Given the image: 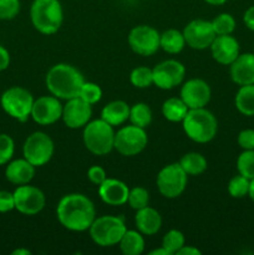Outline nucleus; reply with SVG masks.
I'll return each mask as SVG.
<instances>
[{"label":"nucleus","instance_id":"23","mask_svg":"<svg viewBox=\"0 0 254 255\" xmlns=\"http://www.w3.org/2000/svg\"><path fill=\"white\" fill-rule=\"evenodd\" d=\"M129 105L122 100H115L109 102L101 110V119L111 126H122L129 117Z\"/></svg>","mask_w":254,"mask_h":255},{"label":"nucleus","instance_id":"8","mask_svg":"<svg viewBox=\"0 0 254 255\" xmlns=\"http://www.w3.org/2000/svg\"><path fill=\"white\" fill-rule=\"evenodd\" d=\"M54 152V141L49 134L41 131L32 132L22 146V156L35 167H42L49 163Z\"/></svg>","mask_w":254,"mask_h":255},{"label":"nucleus","instance_id":"35","mask_svg":"<svg viewBox=\"0 0 254 255\" xmlns=\"http://www.w3.org/2000/svg\"><path fill=\"white\" fill-rule=\"evenodd\" d=\"M127 203L134 211H138V209L144 208V207L148 206L149 203V193L146 188L143 187H133V188L129 189L128 199H127Z\"/></svg>","mask_w":254,"mask_h":255},{"label":"nucleus","instance_id":"26","mask_svg":"<svg viewBox=\"0 0 254 255\" xmlns=\"http://www.w3.org/2000/svg\"><path fill=\"white\" fill-rule=\"evenodd\" d=\"M178 163L188 176H201L208 167L206 157L198 152H188L183 154Z\"/></svg>","mask_w":254,"mask_h":255},{"label":"nucleus","instance_id":"46","mask_svg":"<svg viewBox=\"0 0 254 255\" xmlns=\"http://www.w3.org/2000/svg\"><path fill=\"white\" fill-rule=\"evenodd\" d=\"M31 252L29 249H25V248H19V249H15V251L11 252V255H30Z\"/></svg>","mask_w":254,"mask_h":255},{"label":"nucleus","instance_id":"4","mask_svg":"<svg viewBox=\"0 0 254 255\" xmlns=\"http://www.w3.org/2000/svg\"><path fill=\"white\" fill-rule=\"evenodd\" d=\"M30 20L41 34H56L64 22V9L60 0H34L30 7Z\"/></svg>","mask_w":254,"mask_h":255},{"label":"nucleus","instance_id":"21","mask_svg":"<svg viewBox=\"0 0 254 255\" xmlns=\"http://www.w3.org/2000/svg\"><path fill=\"white\" fill-rule=\"evenodd\" d=\"M134 224L139 233L143 236H154L162 227V217L157 209L147 206L136 211Z\"/></svg>","mask_w":254,"mask_h":255},{"label":"nucleus","instance_id":"29","mask_svg":"<svg viewBox=\"0 0 254 255\" xmlns=\"http://www.w3.org/2000/svg\"><path fill=\"white\" fill-rule=\"evenodd\" d=\"M152 110L144 102H137L129 107L128 121L131 125L146 129L152 122Z\"/></svg>","mask_w":254,"mask_h":255},{"label":"nucleus","instance_id":"38","mask_svg":"<svg viewBox=\"0 0 254 255\" xmlns=\"http://www.w3.org/2000/svg\"><path fill=\"white\" fill-rule=\"evenodd\" d=\"M20 0H0V20H11L20 12Z\"/></svg>","mask_w":254,"mask_h":255},{"label":"nucleus","instance_id":"49","mask_svg":"<svg viewBox=\"0 0 254 255\" xmlns=\"http://www.w3.org/2000/svg\"><path fill=\"white\" fill-rule=\"evenodd\" d=\"M253 54H254V52H253Z\"/></svg>","mask_w":254,"mask_h":255},{"label":"nucleus","instance_id":"37","mask_svg":"<svg viewBox=\"0 0 254 255\" xmlns=\"http://www.w3.org/2000/svg\"><path fill=\"white\" fill-rule=\"evenodd\" d=\"M15 152V143L11 136L6 133H0V166L7 164L11 161Z\"/></svg>","mask_w":254,"mask_h":255},{"label":"nucleus","instance_id":"9","mask_svg":"<svg viewBox=\"0 0 254 255\" xmlns=\"http://www.w3.org/2000/svg\"><path fill=\"white\" fill-rule=\"evenodd\" d=\"M188 174L183 171L179 163L164 166L158 172L156 178L157 189L167 199L178 198L187 188Z\"/></svg>","mask_w":254,"mask_h":255},{"label":"nucleus","instance_id":"13","mask_svg":"<svg viewBox=\"0 0 254 255\" xmlns=\"http://www.w3.org/2000/svg\"><path fill=\"white\" fill-rule=\"evenodd\" d=\"M153 85L161 90H172L179 86L186 76V67L182 62L169 59L159 62L152 69Z\"/></svg>","mask_w":254,"mask_h":255},{"label":"nucleus","instance_id":"1","mask_svg":"<svg viewBox=\"0 0 254 255\" xmlns=\"http://www.w3.org/2000/svg\"><path fill=\"white\" fill-rule=\"evenodd\" d=\"M56 217L59 223L67 231L85 232L89 231L96 218V208L85 194H65L57 203Z\"/></svg>","mask_w":254,"mask_h":255},{"label":"nucleus","instance_id":"47","mask_svg":"<svg viewBox=\"0 0 254 255\" xmlns=\"http://www.w3.org/2000/svg\"><path fill=\"white\" fill-rule=\"evenodd\" d=\"M204 1L209 5H213V6H219V5L226 4L228 0H204Z\"/></svg>","mask_w":254,"mask_h":255},{"label":"nucleus","instance_id":"6","mask_svg":"<svg viewBox=\"0 0 254 255\" xmlns=\"http://www.w3.org/2000/svg\"><path fill=\"white\" fill-rule=\"evenodd\" d=\"M126 231L127 227L124 218L117 216L96 217L89 228L92 242L102 248L119 246Z\"/></svg>","mask_w":254,"mask_h":255},{"label":"nucleus","instance_id":"11","mask_svg":"<svg viewBox=\"0 0 254 255\" xmlns=\"http://www.w3.org/2000/svg\"><path fill=\"white\" fill-rule=\"evenodd\" d=\"M159 37H161V34L153 26L137 25L129 31L127 41L134 54L147 57L154 55L161 49Z\"/></svg>","mask_w":254,"mask_h":255},{"label":"nucleus","instance_id":"34","mask_svg":"<svg viewBox=\"0 0 254 255\" xmlns=\"http://www.w3.org/2000/svg\"><path fill=\"white\" fill-rule=\"evenodd\" d=\"M249 186H251V179L246 178L244 176L238 173V176H234L228 183V193L233 198H244L249 193Z\"/></svg>","mask_w":254,"mask_h":255},{"label":"nucleus","instance_id":"15","mask_svg":"<svg viewBox=\"0 0 254 255\" xmlns=\"http://www.w3.org/2000/svg\"><path fill=\"white\" fill-rule=\"evenodd\" d=\"M62 107L60 99L52 96H41L34 101L31 119L40 126H50L56 124L62 117Z\"/></svg>","mask_w":254,"mask_h":255},{"label":"nucleus","instance_id":"10","mask_svg":"<svg viewBox=\"0 0 254 255\" xmlns=\"http://www.w3.org/2000/svg\"><path fill=\"white\" fill-rule=\"evenodd\" d=\"M148 143L144 128L137 127L134 125L122 126L115 133L114 149H116L121 156L133 157L141 153Z\"/></svg>","mask_w":254,"mask_h":255},{"label":"nucleus","instance_id":"2","mask_svg":"<svg viewBox=\"0 0 254 255\" xmlns=\"http://www.w3.org/2000/svg\"><path fill=\"white\" fill-rule=\"evenodd\" d=\"M84 82L81 72L72 65L64 62L50 67L45 77V84L50 94L65 101L79 96Z\"/></svg>","mask_w":254,"mask_h":255},{"label":"nucleus","instance_id":"24","mask_svg":"<svg viewBox=\"0 0 254 255\" xmlns=\"http://www.w3.org/2000/svg\"><path fill=\"white\" fill-rule=\"evenodd\" d=\"M120 251L125 255H141L144 252L143 234L138 231L127 229L119 243Z\"/></svg>","mask_w":254,"mask_h":255},{"label":"nucleus","instance_id":"17","mask_svg":"<svg viewBox=\"0 0 254 255\" xmlns=\"http://www.w3.org/2000/svg\"><path fill=\"white\" fill-rule=\"evenodd\" d=\"M179 97L183 100L188 109H202L211 101V86L202 79L187 80L182 85Z\"/></svg>","mask_w":254,"mask_h":255},{"label":"nucleus","instance_id":"18","mask_svg":"<svg viewBox=\"0 0 254 255\" xmlns=\"http://www.w3.org/2000/svg\"><path fill=\"white\" fill-rule=\"evenodd\" d=\"M209 49H211L212 57L218 64L224 65V66H229L241 54L238 40L232 36V34L217 35Z\"/></svg>","mask_w":254,"mask_h":255},{"label":"nucleus","instance_id":"14","mask_svg":"<svg viewBox=\"0 0 254 255\" xmlns=\"http://www.w3.org/2000/svg\"><path fill=\"white\" fill-rule=\"evenodd\" d=\"M182 32L186 40V45L194 50L209 49L217 36L212 22L203 19L192 20L184 26Z\"/></svg>","mask_w":254,"mask_h":255},{"label":"nucleus","instance_id":"43","mask_svg":"<svg viewBox=\"0 0 254 255\" xmlns=\"http://www.w3.org/2000/svg\"><path fill=\"white\" fill-rule=\"evenodd\" d=\"M243 21L249 30L254 31V6L248 7L243 15Z\"/></svg>","mask_w":254,"mask_h":255},{"label":"nucleus","instance_id":"16","mask_svg":"<svg viewBox=\"0 0 254 255\" xmlns=\"http://www.w3.org/2000/svg\"><path fill=\"white\" fill-rule=\"evenodd\" d=\"M92 117V105L87 104L81 97L67 100L62 107L61 120L69 128L77 129L86 126Z\"/></svg>","mask_w":254,"mask_h":255},{"label":"nucleus","instance_id":"22","mask_svg":"<svg viewBox=\"0 0 254 255\" xmlns=\"http://www.w3.org/2000/svg\"><path fill=\"white\" fill-rule=\"evenodd\" d=\"M35 168L27 159L17 158L10 161L5 169V177L7 181L16 186L27 184L32 181L35 176Z\"/></svg>","mask_w":254,"mask_h":255},{"label":"nucleus","instance_id":"33","mask_svg":"<svg viewBox=\"0 0 254 255\" xmlns=\"http://www.w3.org/2000/svg\"><path fill=\"white\" fill-rule=\"evenodd\" d=\"M211 22L217 35H231L236 30V20L233 15L228 12H222L217 15Z\"/></svg>","mask_w":254,"mask_h":255},{"label":"nucleus","instance_id":"36","mask_svg":"<svg viewBox=\"0 0 254 255\" xmlns=\"http://www.w3.org/2000/svg\"><path fill=\"white\" fill-rule=\"evenodd\" d=\"M79 97H81L84 101H86L90 105H96L97 102H100V100L102 99V90L95 82H84L81 87V91H80Z\"/></svg>","mask_w":254,"mask_h":255},{"label":"nucleus","instance_id":"30","mask_svg":"<svg viewBox=\"0 0 254 255\" xmlns=\"http://www.w3.org/2000/svg\"><path fill=\"white\" fill-rule=\"evenodd\" d=\"M129 82L137 89H147L153 85V71L147 66H137L129 74Z\"/></svg>","mask_w":254,"mask_h":255},{"label":"nucleus","instance_id":"7","mask_svg":"<svg viewBox=\"0 0 254 255\" xmlns=\"http://www.w3.org/2000/svg\"><path fill=\"white\" fill-rule=\"evenodd\" d=\"M34 101L31 92L20 86L9 87L0 97V105L5 114L19 122L27 121V119L31 116Z\"/></svg>","mask_w":254,"mask_h":255},{"label":"nucleus","instance_id":"45","mask_svg":"<svg viewBox=\"0 0 254 255\" xmlns=\"http://www.w3.org/2000/svg\"><path fill=\"white\" fill-rule=\"evenodd\" d=\"M148 254L149 255H171L168 253V252H167V249H164L162 246H161V248L153 249V251H151Z\"/></svg>","mask_w":254,"mask_h":255},{"label":"nucleus","instance_id":"12","mask_svg":"<svg viewBox=\"0 0 254 255\" xmlns=\"http://www.w3.org/2000/svg\"><path fill=\"white\" fill-rule=\"evenodd\" d=\"M15 209L24 216H35L45 208L46 197L44 192L35 186L21 184L14 192Z\"/></svg>","mask_w":254,"mask_h":255},{"label":"nucleus","instance_id":"19","mask_svg":"<svg viewBox=\"0 0 254 255\" xmlns=\"http://www.w3.org/2000/svg\"><path fill=\"white\" fill-rule=\"evenodd\" d=\"M129 188L125 182L116 178H106L99 186V196L107 206L120 207L127 203Z\"/></svg>","mask_w":254,"mask_h":255},{"label":"nucleus","instance_id":"40","mask_svg":"<svg viewBox=\"0 0 254 255\" xmlns=\"http://www.w3.org/2000/svg\"><path fill=\"white\" fill-rule=\"evenodd\" d=\"M87 178L91 183L96 184L99 187L107 178L106 171L101 166H91L87 169Z\"/></svg>","mask_w":254,"mask_h":255},{"label":"nucleus","instance_id":"20","mask_svg":"<svg viewBox=\"0 0 254 255\" xmlns=\"http://www.w3.org/2000/svg\"><path fill=\"white\" fill-rule=\"evenodd\" d=\"M229 75L234 84L239 86L254 84V54H239L229 65Z\"/></svg>","mask_w":254,"mask_h":255},{"label":"nucleus","instance_id":"44","mask_svg":"<svg viewBox=\"0 0 254 255\" xmlns=\"http://www.w3.org/2000/svg\"><path fill=\"white\" fill-rule=\"evenodd\" d=\"M201 254L202 252L199 251L198 248H196V247L193 246H186V244H184V246L179 249L178 253H177V255H201Z\"/></svg>","mask_w":254,"mask_h":255},{"label":"nucleus","instance_id":"41","mask_svg":"<svg viewBox=\"0 0 254 255\" xmlns=\"http://www.w3.org/2000/svg\"><path fill=\"white\" fill-rule=\"evenodd\" d=\"M15 209L14 193L9 191H0V213H7Z\"/></svg>","mask_w":254,"mask_h":255},{"label":"nucleus","instance_id":"31","mask_svg":"<svg viewBox=\"0 0 254 255\" xmlns=\"http://www.w3.org/2000/svg\"><path fill=\"white\" fill-rule=\"evenodd\" d=\"M186 244V238L184 234L178 229H171L167 232L162 239V247L167 249L171 255H177L179 249Z\"/></svg>","mask_w":254,"mask_h":255},{"label":"nucleus","instance_id":"28","mask_svg":"<svg viewBox=\"0 0 254 255\" xmlns=\"http://www.w3.org/2000/svg\"><path fill=\"white\" fill-rule=\"evenodd\" d=\"M188 110V106L181 97L167 99L162 105V115L169 122H182Z\"/></svg>","mask_w":254,"mask_h":255},{"label":"nucleus","instance_id":"5","mask_svg":"<svg viewBox=\"0 0 254 255\" xmlns=\"http://www.w3.org/2000/svg\"><path fill=\"white\" fill-rule=\"evenodd\" d=\"M115 133L114 126L102 119L94 120L84 127L82 141L90 153L95 156H106L114 149Z\"/></svg>","mask_w":254,"mask_h":255},{"label":"nucleus","instance_id":"3","mask_svg":"<svg viewBox=\"0 0 254 255\" xmlns=\"http://www.w3.org/2000/svg\"><path fill=\"white\" fill-rule=\"evenodd\" d=\"M184 133L196 143H208L218 132V121L216 116L206 107L189 109L182 121Z\"/></svg>","mask_w":254,"mask_h":255},{"label":"nucleus","instance_id":"48","mask_svg":"<svg viewBox=\"0 0 254 255\" xmlns=\"http://www.w3.org/2000/svg\"><path fill=\"white\" fill-rule=\"evenodd\" d=\"M249 198L254 202V178L251 179V186H249Z\"/></svg>","mask_w":254,"mask_h":255},{"label":"nucleus","instance_id":"39","mask_svg":"<svg viewBox=\"0 0 254 255\" xmlns=\"http://www.w3.org/2000/svg\"><path fill=\"white\" fill-rule=\"evenodd\" d=\"M237 142L242 149H254V129L247 128L239 132Z\"/></svg>","mask_w":254,"mask_h":255},{"label":"nucleus","instance_id":"25","mask_svg":"<svg viewBox=\"0 0 254 255\" xmlns=\"http://www.w3.org/2000/svg\"><path fill=\"white\" fill-rule=\"evenodd\" d=\"M186 46L183 32L177 29H168L162 32L159 37V47L164 52L171 55H177Z\"/></svg>","mask_w":254,"mask_h":255},{"label":"nucleus","instance_id":"32","mask_svg":"<svg viewBox=\"0 0 254 255\" xmlns=\"http://www.w3.org/2000/svg\"><path fill=\"white\" fill-rule=\"evenodd\" d=\"M237 171L248 179L254 178V149H244L237 158Z\"/></svg>","mask_w":254,"mask_h":255},{"label":"nucleus","instance_id":"42","mask_svg":"<svg viewBox=\"0 0 254 255\" xmlns=\"http://www.w3.org/2000/svg\"><path fill=\"white\" fill-rule=\"evenodd\" d=\"M10 65V54L2 45H0V72L6 70Z\"/></svg>","mask_w":254,"mask_h":255},{"label":"nucleus","instance_id":"27","mask_svg":"<svg viewBox=\"0 0 254 255\" xmlns=\"http://www.w3.org/2000/svg\"><path fill=\"white\" fill-rule=\"evenodd\" d=\"M234 105L244 116H254V84L239 87L234 99Z\"/></svg>","mask_w":254,"mask_h":255}]
</instances>
